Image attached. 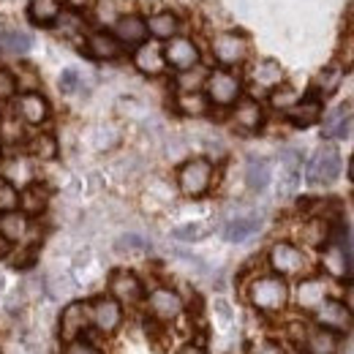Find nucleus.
<instances>
[{
	"mask_svg": "<svg viewBox=\"0 0 354 354\" xmlns=\"http://www.w3.org/2000/svg\"><path fill=\"white\" fill-rule=\"evenodd\" d=\"M248 82L259 90V93H270V90H275L278 85L286 82V71H283V66H281L278 60H272V57H259V60H254L251 68H248Z\"/></svg>",
	"mask_w": 354,
	"mask_h": 354,
	"instance_id": "22",
	"label": "nucleus"
},
{
	"mask_svg": "<svg viewBox=\"0 0 354 354\" xmlns=\"http://www.w3.org/2000/svg\"><path fill=\"white\" fill-rule=\"evenodd\" d=\"M324 115V106H322V98L316 95H300V101L286 112V120L295 126V129H308L316 126Z\"/></svg>",
	"mask_w": 354,
	"mask_h": 354,
	"instance_id": "27",
	"label": "nucleus"
},
{
	"mask_svg": "<svg viewBox=\"0 0 354 354\" xmlns=\"http://www.w3.org/2000/svg\"><path fill=\"white\" fill-rule=\"evenodd\" d=\"M49 188L41 185L39 180L19 188V210L28 216V218H41L46 210H49Z\"/></svg>",
	"mask_w": 354,
	"mask_h": 354,
	"instance_id": "26",
	"label": "nucleus"
},
{
	"mask_svg": "<svg viewBox=\"0 0 354 354\" xmlns=\"http://www.w3.org/2000/svg\"><path fill=\"white\" fill-rule=\"evenodd\" d=\"M341 153L333 145H322L310 153V158L306 161V183L310 188H327L341 177Z\"/></svg>",
	"mask_w": 354,
	"mask_h": 354,
	"instance_id": "6",
	"label": "nucleus"
},
{
	"mask_svg": "<svg viewBox=\"0 0 354 354\" xmlns=\"http://www.w3.org/2000/svg\"><path fill=\"white\" fill-rule=\"evenodd\" d=\"M283 354H306L303 349H289V352H283Z\"/></svg>",
	"mask_w": 354,
	"mask_h": 354,
	"instance_id": "48",
	"label": "nucleus"
},
{
	"mask_svg": "<svg viewBox=\"0 0 354 354\" xmlns=\"http://www.w3.org/2000/svg\"><path fill=\"white\" fill-rule=\"evenodd\" d=\"M207 74H210V68L205 66V63H199V66H194V68H188V71H177L175 74V93H196V90L205 88V80H207Z\"/></svg>",
	"mask_w": 354,
	"mask_h": 354,
	"instance_id": "36",
	"label": "nucleus"
},
{
	"mask_svg": "<svg viewBox=\"0 0 354 354\" xmlns=\"http://www.w3.org/2000/svg\"><path fill=\"white\" fill-rule=\"evenodd\" d=\"M319 251H322L319 265H322L327 278H333V281H346V278L352 275L354 259H352V254H349V248H346V240L330 237Z\"/></svg>",
	"mask_w": 354,
	"mask_h": 354,
	"instance_id": "11",
	"label": "nucleus"
},
{
	"mask_svg": "<svg viewBox=\"0 0 354 354\" xmlns=\"http://www.w3.org/2000/svg\"><path fill=\"white\" fill-rule=\"evenodd\" d=\"M297 101H300V90L292 88L289 82H283V85H278L275 90L267 93V104H270L275 112H283V115H286Z\"/></svg>",
	"mask_w": 354,
	"mask_h": 354,
	"instance_id": "37",
	"label": "nucleus"
},
{
	"mask_svg": "<svg viewBox=\"0 0 354 354\" xmlns=\"http://www.w3.org/2000/svg\"><path fill=\"white\" fill-rule=\"evenodd\" d=\"M344 80H346V66L341 63V60H335V63H330V66H324L319 74H316V80H313V95L316 98H330V95H335L341 85H344Z\"/></svg>",
	"mask_w": 354,
	"mask_h": 354,
	"instance_id": "28",
	"label": "nucleus"
},
{
	"mask_svg": "<svg viewBox=\"0 0 354 354\" xmlns=\"http://www.w3.org/2000/svg\"><path fill=\"white\" fill-rule=\"evenodd\" d=\"M202 93L207 95L213 109H232L245 95V80L234 68H210Z\"/></svg>",
	"mask_w": 354,
	"mask_h": 354,
	"instance_id": "5",
	"label": "nucleus"
},
{
	"mask_svg": "<svg viewBox=\"0 0 354 354\" xmlns=\"http://www.w3.org/2000/svg\"><path fill=\"white\" fill-rule=\"evenodd\" d=\"M265 106L262 101L251 98V95H243L232 109H229V120L237 131L243 133H257L262 126H265Z\"/></svg>",
	"mask_w": 354,
	"mask_h": 354,
	"instance_id": "18",
	"label": "nucleus"
},
{
	"mask_svg": "<svg viewBox=\"0 0 354 354\" xmlns=\"http://www.w3.org/2000/svg\"><path fill=\"white\" fill-rule=\"evenodd\" d=\"M17 95H19V85H17L14 68L0 66V104H3V101H14Z\"/></svg>",
	"mask_w": 354,
	"mask_h": 354,
	"instance_id": "42",
	"label": "nucleus"
},
{
	"mask_svg": "<svg viewBox=\"0 0 354 354\" xmlns=\"http://www.w3.org/2000/svg\"><path fill=\"white\" fill-rule=\"evenodd\" d=\"M175 354H205V352H202V346H196V344H183Z\"/></svg>",
	"mask_w": 354,
	"mask_h": 354,
	"instance_id": "45",
	"label": "nucleus"
},
{
	"mask_svg": "<svg viewBox=\"0 0 354 354\" xmlns=\"http://www.w3.org/2000/svg\"><path fill=\"white\" fill-rule=\"evenodd\" d=\"M115 248L120 254H147L150 251V240L145 234H136V232H129V234H120Z\"/></svg>",
	"mask_w": 354,
	"mask_h": 354,
	"instance_id": "40",
	"label": "nucleus"
},
{
	"mask_svg": "<svg viewBox=\"0 0 354 354\" xmlns=\"http://www.w3.org/2000/svg\"><path fill=\"white\" fill-rule=\"evenodd\" d=\"M0 177L14 183L17 188H25L30 183H36L33 177V158L30 156H17V158H8V164L0 169Z\"/></svg>",
	"mask_w": 354,
	"mask_h": 354,
	"instance_id": "32",
	"label": "nucleus"
},
{
	"mask_svg": "<svg viewBox=\"0 0 354 354\" xmlns=\"http://www.w3.org/2000/svg\"><path fill=\"white\" fill-rule=\"evenodd\" d=\"M248 354H283V349H281V344H275L270 338H259L248 346Z\"/></svg>",
	"mask_w": 354,
	"mask_h": 354,
	"instance_id": "44",
	"label": "nucleus"
},
{
	"mask_svg": "<svg viewBox=\"0 0 354 354\" xmlns=\"http://www.w3.org/2000/svg\"><path fill=\"white\" fill-rule=\"evenodd\" d=\"M25 147H28V156L33 161H52L57 156V139L49 131L30 133L28 142H25Z\"/></svg>",
	"mask_w": 354,
	"mask_h": 354,
	"instance_id": "34",
	"label": "nucleus"
},
{
	"mask_svg": "<svg viewBox=\"0 0 354 354\" xmlns=\"http://www.w3.org/2000/svg\"><path fill=\"white\" fill-rule=\"evenodd\" d=\"M82 49L98 63H115L126 55V46L112 36L109 28H88V33L82 36Z\"/></svg>",
	"mask_w": 354,
	"mask_h": 354,
	"instance_id": "14",
	"label": "nucleus"
},
{
	"mask_svg": "<svg viewBox=\"0 0 354 354\" xmlns=\"http://www.w3.org/2000/svg\"><path fill=\"white\" fill-rule=\"evenodd\" d=\"M60 341L63 344H71L77 338H82L90 330V313H88V303L85 300H77L71 306H66V310L60 313Z\"/></svg>",
	"mask_w": 354,
	"mask_h": 354,
	"instance_id": "21",
	"label": "nucleus"
},
{
	"mask_svg": "<svg viewBox=\"0 0 354 354\" xmlns=\"http://www.w3.org/2000/svg\"><path fill=\"white\" fill-rule=\"evenodd\" d=\"M210 57L216 60L218 68H243L248 60H251V39L243 33V30H216L210 36Z\"/></svg>",
	"mask_w": 354,
	"mask_h": 354,
	"instance_id": "4",
	"label": "nucleus"
},
{
	"mask_svg": "<svg viewBox=\"0 0 354 354\" xmlns=\"http://www.w3.org/2000/svg\"><path fill=\"white\" fill-rule=\"evenodd\" d=\"M272 183V164L262 158V156H254L248 158L245 164V185L251 194H265Z\"/></svg>",
	"mask_w": 354,
	"mask_h": 354,
	"instance_id": "29",
	"label": "nucleus"
},
{
	"mask_svg": "<svg viewBox=\"0 0 354 354\" xmlns=\"http://www.w3.org/2000/svg\"><path fill=\"white\" fill-rule=\"evenodd\" d=\"M131 63L133 68L145 77H164L169 68H167V60H164V44L147 39L145 44L133 46L131 49Z\"/></svg>",
	"mask_w": 354,
	"mask_h": 354,
	"instance_id": "19",
	"label": "nucleus"
},
{
	"mask_svg": "<svg viewBox=\"0 0 354 354\" xmlns=\"http://www.w3.org/2000/svg\"><path fill=\"white\" fill-rule=\"evenodd\" d=\"M109 30H112V36L126 46V49H133V46L145 44L150 39L145 14H139V11H123V14H118V19L109 25Z\"/></svg>",
	"mask_w": 354,
	"mask_h": 354,
	"instance_id": "16",
	"label": "nucleus"
},
{
	"mask_svg": "<svg viewBox=\"0 0 354 354\" xmlns=\"http://www.w3.org/2000/svg\"><path fill=\"white\" fill-rule=\"evenodd\" d=\"M14 112H17V118H19L30 131H41L46 123L52 120V104L46 101V95H41L39 90L19 93V95L14 98Z\"/></svg>",
	"mask_w": 354,
	"mask_h": 354,
	"instance_id": "10",
	"label": "nucleus"
},
{
	"mask_svg": "<svg viewBox=\"0 0 354 354\" xmlns=\"http://www.w3.org/2000/svg\"><path fill=\"white\" fill-rule=\"evenodd\" d=\"M164 60H167V68H172L175 74L177 71H188V68L202 63V46L196 39L180 33V36L169 39L164 44Z\"/></svg>",
	"mask_w": 354,
	"mask_h": 354,
	"instance_id": "12",
	"label": "nucleus"
},
{
	"mask_svg": "<svg viewBox=\"0 0 354 354\" xmlns=\"http://www.w3.org/2000/svg\"><path fill=\"white\" fill-rule=\"evenodd\" d=\"M11 248H14V245H11V243H8L6 237H0V259H6V257H11Z\"/></svg>",
	"mask_w": 354,
	"mask_h": 354,
	"instance_id": "46",
	"label": "nucleus"
},
{
	"mask_svg": "<svg viewBox=\"0 0 354 354\" xmlns=\"http://www.w3.org/2000/svg\"><path fill=\"white\" fill-rule=\"evenodd\" d=\"M341 335L330 333L324 327L310 324L308 330L303 333V352L306 354H341Z\"/></svg>",
	"mask_w": 354,
	"mask_h": 354,
	"instance_id": "25",
	"label": "nucleus"
},
{
	"mask_svg": "<svg viewBox=\"0 0 354 354\" xmlns=\"http://www.w3.org/2000/svg\"><path fill=\"white\" fill-rule=\"evenodd\" d=\"M327 297H330L327 275H303V278H297V286L292 289V303L306 313H313Z\"/></svg>",
	"mask_w": 354,
	"mask_h": 354,
	"instance_id": "15",
	"label": "nucleus"
},
{
	"mask_svg": "<svg viewBox=\"0 0 354 354\" xmlns=\"http://www.w3.org/2000/svg\"><path fill=\"white\" fill-rule=\"evenodd\" d=\"M33 46V39L22 30H0V55L6 57H22Z\"/></svg>",
	"mask_w": 354,
	"mask_h": 354,
	"instance_id": "35",
	"label": "nucleus"
},
{
	"mask_svg": "<svg viewBox=\"0 0 354 354\" xmlns=\"http://www.w3.org/2000/svg\"><path fill=\"white\" fill-rule=\"evenodd\" d=\"M262 232V216L259 213H245V216H234L221 226V234L226 243L240 245L248 243L251 237H257Z\"/></svg>",
	"mask_w": 354,
	"mask_h": 354,
	"instance_id": "23",
	"label": "nucleus"
},
{
	"mask_svg": "<svg viewBox=\"0 0 354 354\" xmlns=\"http://www.w3.org/2000/svg\"><path fill=\"white\" fill-rule=\"evenodd\" d=\"M3 153H6V145H3V139H0V161H3Z\"/></svg>",
	"mask_w": 354,
	"mask_h": 354,
	"instance_id": "49",
	"label": "nucleus"
},
{
	"mask_svg": "<svg viewBox=\"0 0 354 354\" xmlns=\"http://www.w3.org/2000/svg\"><path fill=\"white\" fill-rule=\"evenodd\" d=\"M63 0H28V19L36 28H52L63 14Z\"/></svg>",
	"mask_w": 354,
	"mask_h": 354,
	"instance_id": "30",
	"label": "nucleus"
},
{
	"mask_svg": "<svg viewBox=\"0 0 354 354\" xmlns=\"http://www.w3.org/2000/svg\"><path fill=\"white\" fill-rule=\"evenodd\" d=\"M60 85V93L63 95H85L88 93V85H85V77L77 71V68H66L57 80Z\"/></svg>",
	"mask_w": 354,
	"mask_h": 354,
	"instance_id": "38",
	"label": "nucleus"
},
{
	"mask_svg": "<svg viewBox=\"0 0 354 354\" xmlns=\"http://www.w3.org/2000/svg\"><path fill=\"white\" fill-rule=\"evenodd\" d=\"M145 22H147L150 39L158 41V44H167L169 39H175V36L183 33V19L172 8H156V11L145 14Z\"/></svg>",
	"mask_w": 354,
	"mask_h": 354,
	"instance_id": "20",
	"label": "nucleus"
},
{
	"mask_svg": "<svg viewBox=\"0 0 354 354\" xmlns=\"http://www.w3.org/2000/svg\"><path fill=\"white\" fill-rule=\"evenodd\" d=\"M63 354H104L98 349V344H93L88 338H77L71 344H66V352Z\"/></svg>",
	"mask_w": 354,
	"mask_h": 354,
	"instance_id": "43",
	"label": "nucleus"
},
{
	"mask_svg": "<svg viewBox=\"0 0 354 354\" xmlns=\"http://www.w3.org/2000/svg\"><path fill=\"white\" fill-rule=\"evenodd\" d=\"M210 234V226L207 223H180L172 229V237L177 243H199Z\"/></svg>",
	"mask_w": 354,
	"mask_h": 354,
	"instance_id": "39",
	"label": "nucleus"
},
{
	"mask_svg": "<svg viewBox=\"0 0 354 354\" xmlns=\"http://www.w3.org/2000/svg\"><path fill=\"white\" fill-rule=\"evenodd\" d=\"M88 313H90V327L98 335H115L123 327V319H126V310H123V306L112 295L93 297L88 303Z\"/></svg>",
	"mask_w": 354,
	"mask_h": 354,
	"instance_id": "7",
	"label": "nucleus"
},
{
	"mask_svg": "<svg viewBox=\"0 0 354 354\" xmlns=\"http://www.w3.org/2000/svg\"><path fill=\"white\" fill-rule=\"evenodd\" d=\"M39 218H28L22 210H11V213H0V237H6L11 245L19 248H30L33 243H39L41 229Z\"/></svg>",
	"mask_w": 354,
	"mask_h": 354,
	"instance_id": "8",
	"label": "nucleus"
},
{
	"mask_svg": "<svg viewBox=\"0 0 354 354\" xmlns=\"http://www.w3.org/2000/svg\"><path fill=\"white\" fill-rule=\"evenodd\" d=\"M172 106H175L177 115H183V118H205L213 109L202 90H196V93H175Z\"/></svg>",
	"mask_w": 354,
	"mask_h": 354,
	"instance_id": "31",
	"label": "nucleus"
},
{
	"mask_svg": "<svg viewBox=\"0 0 354 354\" xmlns=\"http://www.w3.org/2000/svg\"><path fill=\"white\" fill-rule=\"evenodd\" d=\"M0 118H3V112H0Z\"/></svg>",
	"mask_w": 354,
	"mask_h": 354,
	"instance_id": "50",
	"label": "nucleus"
},
{
	"mask_svg": "<svg viewBox=\"0 0 354 354\" xmlns=\"http://www.w3.org/2000/svg\"><path fill=\"white\" fill-rule=\"evenodd\" d=\"M322 139L327 142H338V139H346L352 131V109L346 104L341 106H333L322 115Z\"/></svg>",
	"mask_w": 354,
	"mask_h": 354,
	"instance_id": "24",
	"label": "nucleus"
},
{
	"mask_svg": "<svg viewBox=\"0 0 354 354\" xmlns=\"http://www.w3.org/2000/svg\"><path fill=\"white\" fill-rule=\"evenodd\" d=\"M216 185V164L207 156H191L185 158L175 172V188L185 199H202Z\"/></svg>",
	"mask_w": 354,
	"mask_h": 354,
	"instance_id": "2",
	"label": "nucleus"
},
{
	"mask_svg": "<svg viewBox=\"0 0 354 354\" xmlns=\"http://www.w3.org/2000/svg\"><path fill=\"white\" fill-rule=\"evenodd\" d=\"M313 324L316 327H324L330 333L346 335L354 327V310L344 300H338V297H327L319 308L313 310Z\"/></svg>",
	"mask_w": 354,
	"mask_h": 354,
	"instance_id": "13",
	"label": "nucleus"
},
{
	"mask_svg": "<svg viewBox=\"0 0 354 354\" xmlns=\"http://www.w3.org/2000/svg\"><path fill=\"white\" fill-rule=\"evenodd\" d=\"M267 267H270V272H275L286 281H292V278L297 281L303 275H310L313 262L303 245H297L292 240H275L267 248Z\"/></svg>",
	"mask_w": 354,
	"mask_h": 354,
	"instance_id": "3",
	"label": "nucleus"
},
{
	"mask_svg": "<svg viewBox=\"0 0 354 354\" xmlns=\"http://www.w3.org/2000/svg\"><path fill=\"white\" fill-rule=\"evenodd\" d=\"M19 210V188L0 177V213Z\"/></svg>",
	"mask_w": 354,
	"mask_h": 354,
	"instance_id": "41",
	"label": "nucleus"
},
{
	"mask_svg": "<svg viewBox=\"0 0 354 354\" xmlns=\"http://www.w3.org/2000/svg\"><path fill=\"white\" fill-rule=\"evenodd\" d=\"M349 177H352V183H354V158L349 161Z\"/></svg>",
	"mask_w": 354,
	"mask_h": 354,
	"instance_id": "47",
	"label": "nucleus"
},
{
	"mask_svg": "<svg viewBox=\"0 0 354 354\" xmlns=\"http://www.w3.org/2000/svg\"><path fill=\"white\" fill-rule=\"evenodd\" d=\"M88 22H85V17L77 11V8H63V14H60V19L52 25V33H57V36H71V39H82L85 33H88Z\"/></svg>",
	"mask_w": 354,
	"mask_h": 354,
	"instance_id": "33",
	"label": "nucleus"
},
{
	"mask_svg": "<svg viewBox=\"0 0 354 354\" xmlns=\"http://www.w3.org/2000/svg\"><path fill=\"white\" fill-rule=\"evenodd\" d=\"M248 306L259 313L267 316H275V313H283L292 303V286L286 278L275 275V272H259V275H251L245 289H243Z\"/></svg>",
	"mask_w": 354,
	"mask_h": 354,
	"instance_id": "1",
	"label": "nucleus"
},
{
	"mask_svg": "<svg viewBox=\"0 0 354 354\" xmlns=\"http://www.w3.org/2000/svg\"><path fill=\"white\" fill-rule=\"evenodd\" d=\"M109 295L126 308V306H139L145 300V283L133 270H115L109 275Z\"/></svg>",
	"mask_w": 354,
	"mask_h": 354,
	"instance_id": "17",
	"label": "nucleus"
},
{
	"mask_svg": "<svg viewBox=\"0 0 354 354\" xmlns=\"http://www.w3.org/2000/svg\"><path fill=\"white\" fill-rule=\"evenodd\" d=\"M145 306H147V313L161 322V324H169V322H177L183 313H185V300L183 295L172 289V286H156L145 295Z\"/></svg>",
	"mask_w": 354,
	"mask_h": 354,
	"instance_id": "9",
	"label": "nucleus"
}]
</instances>
